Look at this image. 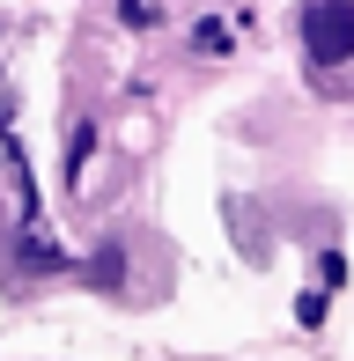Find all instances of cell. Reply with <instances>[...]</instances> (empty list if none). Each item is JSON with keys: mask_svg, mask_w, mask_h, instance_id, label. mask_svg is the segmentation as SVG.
<instances>
[{"mask_svg": "<svg viewBox=\"0 0 354 361\" xmlns=\"http://www.w3.org/2000/svg\"><path fill=\"white\" fill-rule=\"evenodd\" d=\"M303 52L317 67H347L354 59V0H310L303 8Z\"/></svg>", "mask_w": 354, "mask_h": 361, "instance_id": "1", "label": "cell"}, {"mask_svg": "<svg viewBox=\"0 0 354 361\" xmlns=\"http://www.w3.org/2000/svg\"><path fill=\"white\" fill-rule=\"evenodd\" d=\"M89 281H96V288H111V281H126V258H118V243H104V251H96V266H89Z\"/></svg>", "mask_w": 354, "mask_h": 361, "instance_id": "2", "label": "cell"}]
</instances>
